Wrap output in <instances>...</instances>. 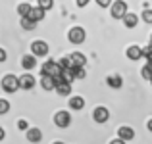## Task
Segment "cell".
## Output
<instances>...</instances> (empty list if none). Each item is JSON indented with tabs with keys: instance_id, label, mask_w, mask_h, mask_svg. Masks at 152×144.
Masks as SVG:
<instances>
[{
	"instance_id": "6da1fadb",
	"label": "cell",
	"mask_w": 152,
	"mask_h": 144,
	"mask_svg": "<svg viewBox=\"0 0 152 144\" xmlns=\"http://www.w3.org/2000/svg\"><path fill=\"white\" fill-rule=\"evenodd\" d=\"M0 87H2V90H4V92H8V94L18 92V90H19V77H18V75H14V73L4 75Z\"/></svg>"
},
{
	"instance_id": "7a4b0ae2",
	"label": "cell",
	"mask_w": 152,
	"mask_h": 144,
	"mask_svg": "<svg viewBox=\"0 0 152 144\" xmlns=\"http://www.w3.org/2000/svg\"><path fill=\"white\" fill-rule=\"evenodd\" d=\"M85 39H87V31L83 29V27H79V25L71 27V29L67 31V41H69L71 44H83Z\"/></svg>"
},
{
	"instance_id": "3957f363",
	"label": "cell",
	"mask_w": 152,
	"mask_h": 144,
	"mask_svg": "<svg viewBox=\"0 0 152 144\" xmlns=\"http://www.w3.org/2000/svg\"><path fill=\"white\" fill-rule=\"evenodd\" d=\"M41 75H48V77H58V75H62V69L58 67V63H56V60H46V62H42L41 65Z\"/></svg>"
},
{
	"instance_id": "277c9868",
	"label": "cell",
	"mask_w": 152,
	"mask_h": 144,
	"mask_svg": "<svg viewBox=\"0 0 152 144\" xmlns=\"http://www.w3.org/2000/svg\"><path fill=\"white\" fill-rule=\"evenodd\" d=\"M110 14L114 19H123V15L127 14V2L125 0H114L110 6Z\"/></svg>"
},
{
	"instance_id": "5b68a950",
	"label": "cell",
	"mask_w": 152,
	"mask_h": 144,
	"mask_svg": "<svg viewBox=\"0 0 152 144\" xmlns=\"http://www.w3.org/2000/svg\"><path fill=\"white\" fill-rule=\"evenodd\" d=\"M48 44H46L45 41H33L31 42V54L35 56V58H46L48 56Z\"/></svg>"
},
{
	"instance_id": "8992f818",
	"label": "cell",
	"mask_w": 152,
	"mask_h": 144,
	"mask_svg": "<svg viewBox=\"0 0 152 144\" xmlns=\"http://www.w3.org/2000/svg\"><path fill=\"white\" fill-rule=\"evenodd\" d=\"M54 125L56 127H60V129H66V127H69L71 125V115H69V111H56L54 113Z\"/></svg>"
},
{
	"instance_id": "52a82bcc",
	"label": "cell",
	"mask_w": 152,
	"mask_h": 144,
	"mask_svg": "<svg viewBox=\"0 0 152 144\" xmlns=\"http://www.w3.org/2000/svg\"><path fill=\"white\" fill-rule=\"evenodd\" d=\"M118 138L123 142H129V140H135V129L129 125H121L118 129Z\"/></svg>"
},
{
	"instance_id": "ba28073f",
	"label": "cell",
	"mask_w": 152,
	"mask_h": 144,
	"mask_svg": "<svg viewBox=\"0 0 152 144\" xmlns=\"http://www.w3.org/2000/svg\"><path fill=\"white\" fill-rule=\"evenodd\" d=\"M25 138H27V142L37 144V142L42 140V131L39 129V127H29V129L25 131Z\"/></svg>"
},
{
	"instance_id": "9c48e42d",
	"label": "cell",
	"mask_w": 152,
	"mask_h": 144,
	"mask_svg": "<svg viewBox=\"0 0 152 144\" xmlns=\"http://www.w3.org/2000/svg\"><path fill=\"white\" fill-rule=\"evenodd\" d=\"M35 85H37V81H35V77L29 73V71H25V73L19 77V89H23V90H31Z\"/></svg>"
},
{
	"instance_id": "30bf717a",
	"label": "cell",
	"mask_w": 152,
	"mask_h": 144,
	"mask_svg": "<svg viewBox=\"0 0 152 144\" xmlns=\"http://www.w3.org/2000/svg\"><path fill=\"white\" fill-rule=\"evenodd\" d=\"M93 119L96 123H106L108 119H110V111H108V108L96 106V108H94V111H93Z\"/></svg>"
},
{
	"instance_id": "8fae6325",
	"label": "cell",
	"mask_w": 152,
	"mask_h": 144,
	"mask_svg": "<svg viewBox=\"0 0 152 144\" xmlns=\"http://www.w3.org/2000/svg\"><path fill=\"white\" fill-rule=\"evenodd\" d=\"M67 58H69V62H71L73 67H85L87 65V56L81 54V52H71Z\"/></svg>"
},
{
	"instance_id": "7c38bea8",
	"label": "cell",
	"mask_w": 152,
	"mask_h": 144,
	"mask_svg": "<svg viewBox=\"0 0 152 144\" xmlns=\"http://www.w3.org/2000/svg\"><path fill=\"white\" fill-rule=\"evenodd\" d=\"M125 56L131 60V62H139V60L142 58V48H141V46H137V44H131L129 48H127Z\"/></svg>"
},
{
	"instance_id": "4fadbf2b",
	"label": "cell",
	"mask_w": 152,
	"mask_h": 144,
	"mask_svg": "<svg viewBox=\"0 0 152 144\" xmlns=\"http://www.w3.org/2000/svg\"><path fill=\"white\" fill-rule=\"evenodd\" d=\"M45 15H46V12L42 10V8L35 6V8H31V12H29V15H27V17H29L31 21L39 23V21H42V19H45Z\"/></svg>"
},
{
	"instance_id": "5bb4252c",
	"label": "cell",
	"mask_w": 152,
	"mask_h": 144,
	"mask_svg": "<svg viewBox=\"0 0 152 144\" xmlns=\"http://www.w3.org/2000/svg\"><path fill=\"white\" fill-rule=\"evenodd\" d=\"M123 25H125L127 29H135V27L139 25V15H137V14H131V12H127V14L123 15Z\"/></svg>"
},
{
	"instance_id": "9a60e30c",
	"label": "cell",
	"mask_w": 152,
	"mask_h": 144,
	"mask_svg": "<svg viewBox=\"0 0 152 144\" xmlns=\"http://www.w3.org/2000/svg\"><path fill=\"white\" fill-rule=\"evenodd\" d=\"M21 67L25 71H31L33 67H37V58H35L33 54H25L21 58Z\"/></svg>"
},
{
	"instance_id": "2e32d148",
	"label": "cell",
	"mask_w": 152,
	"mask_h": 144,
	"mask_svg": "<svg viewBox=\"0 0 152 144\" xmlns=\"http://www.w3.org/2000/svg\"><path fill=\"white\" fill-rule=\"evenodd\" d=\"M69 108L75 110V111L83 110V108H85V98H83V96H71L69 98Z\"/></svg>"
},
{
	"instance_id": "e0dca14e",
	"label": "cell",
	"mask_w": 152,
	"mask_h": 144,
	"mask_svg": "<svg viewBox=\"0 0 152 144\" xmlns=\"http://www.w3.org/2000/svg\"><path fill=\"white\" fill-rule=\"evenodd\" d=\"M41 87H42V90H54V87H56V81H54V77H48V75H41Z\"/></svg>"
},
{
	"instance_id": "ac0fdd59",
	"label": "cell",
	"mask_w": 152,
	"mask_h": 144,
	"mask_svg": "<svg viewBox=\"0 0 152 144\" xmlns=\"http://www.w3.org/2000/svg\"><path fill=\"white\" fill-rule=\"evenodd\" d=\"M54 90L58 92L60 96H69L71 94V85L69 83H56V87H54Z\"/></svg>"
},
{
	"instance_id": "d6986e66",
	"label": "cell",
	"mask_w": 152,
	"mask_h": 144,
	"mask_svg": "<svg viewBox=\"0 0 152 144\" xmlns=\"http://www.w3.org/2000/svg\"><path fill=\"white\" fill-rule=\"evenodd\" d=\"M106 83H108V87H112V89H121L123 79L119 77V75H110V77L106 79Z\"/></svg>"
},
{
	"instance_id": "ffe728a7",
	"label": "cell",
	"mask_w": 152,
	"mask_h": 144,
	"mask_svg": "<svg viewBox=\"0 0 152 144\" xmlns=\"http://www.w3.org/2000/svg\"><path fill=\"white\" fill-rule=\"evenodd\" d=\"M67 71L73 75V79H85L87 77V69H85V67H73V65H71Z\"/></svg>"
},
{
	"instance_id": "44dd1931",
	"label": "cell",
	"mask_w": 152,
	"mask_h": 144,
	"mask_svg": "<svg viewBox=\"0 0 152 144\" xmlns=\"http://www.w3.org/2000/svg\"><path fill=\"white\" fill-rule=\"evenodd\" d=\"M19 25H21L23 31H35V27H37V23L31 21L29 17H21V21H19Z\"/></svg>"
},
{
	"instance_id": "7402d4cb",
	"label": "cell",
	"mask_w": 152,
	"mask_h": 144,
	"mask_svg": "<svg viewBox=\"0 0 152 144\" xmlns=\"http://www.w3.org/2000/svg\"><path fill=\"white\" fill-rule=\"evenodd\" d=\"M31 8H33V6H31L29 2H21L18 6V14L21 15V17H27V15H29V12H31Z\"/></svg>"
},
{
	"instance_id": "603a6c76",
	"label": "cell",
	"mask_w": 152,
	"mask_h": 144,
	"mask_svg": "<svg viewBox=\"0 0 152 144\" xmlns=\"http://www.w3.org/2000/svg\"><path fill=\"white\" fill-rule=\"evenodd\" d=\"M56 63H58V67H60L62 71H66V69H69V67H71V62H69V58H67V56L56 60Z\"/></svg>"
},
{
	"instance_id": "cb8c5ba5",
	"label": "cell",
	"mask_w": 152,
	"mask_h": 144,
	"mask_svg": "<svg viewBox=\"0 0 152 144\" xmlns=\"http://www.w3.org/2000/svg\"><path fill=\"white\" fill-rule=\"evenodd\" d=\"M37 6L42 8L45 12H48V10L54 8V0H37Z\"/></svg>"
},
{
	"instance_id": "d4e9b609",
	"label": "cell",
	"mask_w": 152,
	"mask_h": 144,
	"mask_svg": "<svg viewBox=\"0 0 152 144\" xmlns=\"http://www.w3.org/2000/svg\"><path fill=\"white\" fill-rule=\"evenodd\" d=\"M141 75L146 79V81H150V79H152V65H150V63H146V65L141 69Z\"/></svg>"
},
{
	"instance_id": "484cf974",
	"label": "cell",
	"mask_w": 152,
	"mask_h": 144,
	"mask_svg": "<svg viewBox=\"0 0 152 144\" xmlns=\"http://www.w3.org/2000/svg\"><path fill=\"white\" fill-rule=\"evenodd\" d=\"M8 111H10V102L4 100V98H0V115L8 113Z\"/></svg>"
},
{
	"instance_id": "4316f807",
	"label": "cell",
	"mask_w": 152,
	"mask_h": 144,
	"mask_svg": "<svg viewBox=\"0 0 152 144\" xmlns=\"http://www.w3.org/2000/svg\"><path fill=\"white\" fill-rule=\"evenodd\" d=\"M141 17H142V21H145V23H152V10L146 8V10L141 14Z\"/></svg>"
},
{
	"instance_id": "83f0119b",
	"label": "cell",
	"mask_w": 152,
	"mask_h": 144,
	"mask_svg": "<svg viewBox=\"0 0 152 144\" xmlns=\"http://www.w3.org/2000/svg\"><path fill=\"white\" fill-rule=\"evenodd\" d=\"M142 56H145L146 60H152V42L146 48H142Z\"/></svg>"
},
{
	"instance_id": "f1b7e54d",
	"label": "cell",
	"mask_w": 152,
	"mask_h": 144,
	"mask_svg": "<svg viewBox=\"0 0 152 144\" xmlns=\"http://www.w3.org/2000/svg\"><path fill=\"white\" fill-rule=\"evenodd\" d=\"M18 129H19V131H27V129H29V123H27V119H19V121H18Z\"/></svg>"
},
{
	"instance_id": "f546056e",
	"label": "cell",
	"mask_w": 152,
	"mask_h": 144,
	"mask_svg": "<svg viewBox=\"0 0 152 144\" xmlns=\"http://www.w3.org/2000/svg\"><path fill=\"white\" fill-rule=\"evenodd\" d=\"M96 4L100 8H108V6H112V0H96Z\"/></svg>"
},
{
	"instance_id": "4dcf8cb0",
	"label": "cell",
	"mask_w": 152,
	"mask_h": 144,
	"mask_svg": "<svg viewBox=\"0 0 152 144\" xmlns=\"http://www.w3.org/2000/svg\"><path fill=\"white\" fill-rule=\"evenodd\" d=\"M6 58H8V54H6V50H4L2 46H0V63H4L6 62Z\"/></svg>"
},
{
	"instance_id": "1f68e13d",
	"label": "cell",
	"mask_w": 152,
	"mask_h": 144,
	"mask_svg": "<svg viewBox=\"0 0 152 144\" xmlns=\"http://www.w3.org/2000/svg\"><path fill=\"white\" fill-rule=\"evenodd\" d=\"M89 2H91V0H75V4H77L79 8H85V6H89Z\"/></svg>"
},
{
	"instance_id": "d6a6232c",
	"label": "cell",
	"mask_w": 152,
	"mask_h": 144,
	"mask_svg": "<svg viewBox=\"0 0 152 144\" xmlns=\"http://www.w3.org/2000/svg\"><path fill=\"white\" fill-rule=\"evenodd\" d=\"M6 138V131H4V127H0V142Z\"/></svg>"
},
{
	"instance_id": "836d02e7",
	"label": "cell",
	"mask_w": 152,
	"mask_h": 144,
	"mask_svg": "<svg viewBox=\"0 0 152 144\" xmlns=\"http://www.w3.org/2000/svg\"><path fill=\"white\" fill-rule=\"evenodd\" d=\"M110 144H127V142H123V140H119V138H114V140H110Z\"/></svg>"
},
{
	"instance_id": "e575fe53",
	"label": "cell",
	"mask_w": 152,
	"mask_h": 144,
	"mask_svg": "<svg viewBox=\"0 0 152 144\" xmlns=\"http://www.w3.org/2000/svg\"><path fill=\"white\" fill-rule=\"evenodd\" d=\"M146 129H148V131H150V133H152V117L148 119V121H146Z\"/></svg>"
},
{
	"instance_id": "d590c367",
	"label": "cell",
	"mask_w": 152,
	"mask_h": 144,
	"mask_svg": "<svg viewBox=\"0 0 152 144\" xmlns=\"http://www.w3.org/2000/svg\"><path fill=\"white\" fill-rule=\"evenodd\" d=\"M52 144H66V142H62V140H56V142H52Z\"/></svg>"
},
{
	"instance_id": "8d00e7d4",
	"label": "cell",
	"mask_w": 152,
	"mask_h": 144,
	"mask_svg": "<svg viewBox=\"0 0 152 144\" xmlns=\"http://www.w3.org/2000/svg\"><path fill=\"white\" fill-rule=\"evenodd\" d=\"M150 42H152V37H150Z\"/></svg>"
},
{
	"instance_id": "74e56055",
	"label": "cell",
	"mask_w": 152,
	"mask_h": 144,
	"mask_svg": "<svg viewBox=\"0 0 152 144\" xmlns=\"http://www.w3.org/2000/svg\"><path fill=\"white\" fill-rule=\"evenodd\" d=\"M25 2H29V0H25Z\"/></svg>"
},
{
	"instance_id": "f35d334b",
	"label": "cell",
	"mask_w": 152,
	"mask_h": 144,
	"mask_svg": "<svg viewBox=\"0 0 152 144\" xmlns=\"http://www.w3.org/2000/svg\"><path fill=\"white\" fill-rule=\"evenodd\" d=\"M150 83H152V79H150Z\"/></svg>"
}]
</instances>
